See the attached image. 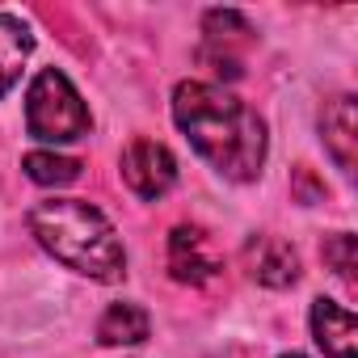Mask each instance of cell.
I'll return each instance as SVG.
<instances>
[{"mask_svg": "<svg viewBox=\"0 0 358 358\" xmlns=\"http://www.w3.org/2000/svg\"><path fill=\"white\" fill-rule=\"evenodd\" d=\"M173 122L220 177L241 186L262 177L270 156L266 122L253 106L232 97L224 85L182 80L173 89Z\"/></svg>", "mask_w": 358, "mask_h": 358, "instance_id": "6da1fadb", "label": "cell"}, {"mask_svg": "<svg viewBox=\"0 0 358 358\" xmlns=\"http://www.w3.org/2000/svg\"><path fill=\"white\" fill-rule=\"evenodd\" d=\"M30 236L51 253L59 266H68L80 278L93 282H122L127 278V253L114 232V224L85 199H47L34 203L30 215Z\"/></svg>", "mask_w": 358, "mask_h": 358, "instance_id": "7a4b0ae2", "label": "cell"}, {"mask_svg": "<svg viewBox=\"0 0 358 358\" xmlns=\"http://www.w3.org/2000/svg\"><path fill=\"white\" fill-rule=\"evenodd\" d=\"M26 127L43 143H76L93 131V114L59 68H43L26 89Z\"/></svg>", "mask_w": 358, "mask_h": 358, "instance_id": "3957f363", "label": "cell"}, {"mask_svg": "<svg viewBox=\"0 0 358 358\" xmlns=\"http://www.w3.org/2000/svg\"><path fill=\"white\" fill-rule=\"evenodd\" d=\"M118 169H122V182L131 186V194L143 203H156L177 186V156L156 139H131Z\"/></svg>", "mask_w": 358, "mask_h": 358, "instance_id": "277c9868", "label": "cell"}, {"mask_svg": "<svg viewBox=\"0 0 358 358\" xmlns=\"http://www.w3.org/2000/svg\"><path fill=\"white\" fill-rule=\"evenodd\" d=\"M224 270L211 236L199 224H177L169 232V274L173 282H186V287H203Z\"/></svg>", "mask_w": 358, "mask_h": 358, "instance_id": "5b68a950", "label": "cell"}, {"mask_svg": "<svg viewBox=\"0 0 358 358\" xmlns=\"http://www.w3.org/2000/svg\"><path fill=\"white\" fill-rule=\"evenodd\" d=\"M245 266H249L253 282L270 287V291H282V287L299 282V253L278 236H253L245 245Z\"/></svg>", "mask_w": 358, "mask_h": 358, "instance_id": "8992f818", "label": "cell"}, {"mask_svg": "<svg viewBox=\"0 0 358 358\" xmlns=\"http://www.w3.org/2000/svg\"><path fill=\"white\" fill-rule=\"evenodd\" d=\"M320 139L324 152L337 160L341 173H354L358 164V114H354V97L341 93L320 110Z\"/></svg>", "mask_w": 358, "mask_h": 358, "instance_id": "52a82bcc", "label": "cell"}, {"mask_svg": "<svg viewBox=\"0 0 358 358\" xmlns=\"http://www.w3.org/2000/svg\"><path fill=\"white\" fill-rule=\"evenodd\" d=\"M312 337L316 345L324 350V358H354V341H358V329H354V316L333 303V299H312Z\"/></svg>", "mask_w": 358, "mask_h": 358, "instance_id": "ba28073f", "label": "cell"}, {"mask_svg": "<svg viewBox=\"0 0 358 358\" xmlns=\"http://www.w3.org/2000/svg\"><path fill=\"white\" fill-rule=\"evenodd\" d=\"M30 55H34V34H30V26H26L22 17H13V13H0V97L17 89V80H22Z\"/></svg>", "mask_w": 358, "mask_h": 358, "instance_id": "9c48e42d", "label": "cell"}, {"mask_svg": "<svg viewBox=\"0 0 358 358\" xmlns=\"http://www.w3.org/2000/svg\"><path fill=\"white\" fill-rule=\"evenodd\" d=\"M152 333V316L139 303H110L97 320V341L101 345H139Z\"/></svg>", "mask_w": 358, "mask_h": 358, "instance_id": "30bf717a", "label": "cell"}, {"mask_svg": "<svg viewBox=\"0 0 358 358\" xmlns=\"http://www.w3.org/2000/svg\"><path fill=\"white\" fill-rule=\"evenodd\" d=\"M22 164H26V177H30L34 186H72L76 177H80V160L59 156V152H51V148L30 152Z\"/></svg>", "mask_w": 358, "mask_h": 358, "instance_id": "8fae6325", "label": "cell"}, {"mask_svg": "<svg viewBox=\"0 0 358 358\" xmlns=\"http://www.w3.org/2000/svg\"><path fill=\"white\" fill-rule=\"evenodd\" d=\"M324 262L333 266L337 278L354 282V266H358V257H354V236H350V232H337V236L324 245Z\"/></svg>", "mask_w": 358, "mask_h": 358, "instance_id": "7c38bea8", "label": "cell"}, {"mask_svg": "<svg viewBox=\"0 0 358 358\" xmlns=\"http://www.w3.org/2000/svg\"><path fill=\"white\" fill-rule=\"evenodd\" d=\"M278 358H303V354H278Z\"/></svg>", "mask_w": 358, "mask_h": 358, "instance_id": "4fadbf2b", "label": "cell"}]
</instances>
